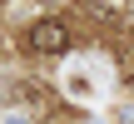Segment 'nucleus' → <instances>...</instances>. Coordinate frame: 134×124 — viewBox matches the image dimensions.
Segmentation results:
<instances>
[{"mask_svg":"<svg viewBox=\"0 0 134 124\" xmlns=\"http://www.w3.org/2000/svg\"><path fill=\"white\" fill-rule=\"evenodd\" d=\"M25 45L35 55H60V50H70V25L65 20H35L30 35H25Z\"/></svg>","mask_w":134,"mask_h":124,"instance_id":"1","label":"nucleus"},{"mask_svg":"<svg viewBox=\"0 0 134 124\" xmlns=\"http://www.w3.org/2000/svg\"><path fill=\"white\" fill-rule=\"evenodd\" d=\"M124 10H129V0H99V5H94V15H99V20H119Z\"/></svg>","mask_w":134,"mask_h":124,"instance_id":"2","label":"nucleus"},{"mask_svg":"<svg viewBox=\"0 0 134 124\" xmlns=\"http://www.w3.org/2000/svg\"><path fill=\"white\" fill-rule=\"evenodd\" d=\"M5 124H25V114H10V119H5Z\"/></svg>","mask_w":134,"mask_h":124,"instance_id":"3","label":"nucleus"}]
</instances>
